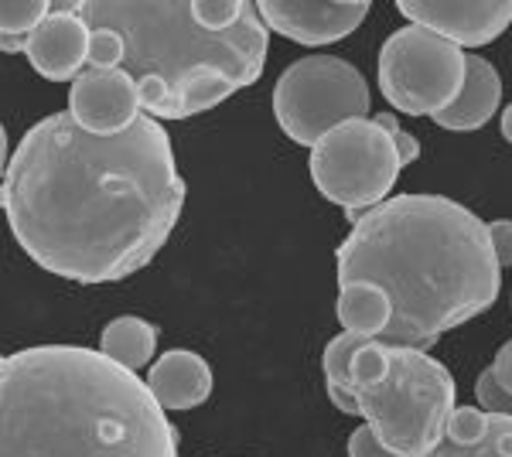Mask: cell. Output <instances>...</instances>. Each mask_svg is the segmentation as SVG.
<instances>
[{"label":"cell","mask_w":512,"mask_h":457,"mask_svg":"<svg viewBox=\"0 0 512 457\" xmlns=\"http://www.w3.org/2000/svg\"><path fill=\"white\" fill-rule=\"evenodd\" d=\"M396 11L458 48L489 45L512 24V0H400Z\"/></svg>","instance_id":"9"},{"label":"cell","mask_w":512,"mask_h":457,"mask_svg":"<svg viewBox=\"0 0 512 457\" xmlns=\"http://www.w3.org/2000/svg\"><path fill=\"white\" fill-rule=\"evenodd\" d=\"M69 113L96 137H117L137 123L140 93L123 69H86L69 89Z\"/></svg>","instance_id":"11"},{"label":"cell","mask_w":512,"mask_h":457,"mask_svg":"<svg viewBox=\"0 0 512 457\" xmlns=\"http://www.w3.org/2000/svg\"><path fill=\"white\" fill-rule=\"evenodd\" d=\"M502 137L512 144V106H506V113H502Z\"/></svg>","instance_id":"28"},{"label":"cell","mask_w":512,"mask_h":457,"mask_svg":"<svg viewBox=\"0 0 512 457\" xmlns=\"http://www.w3.org/2000/svg\"><path fill=\"white\" fill-rule=\"evenodd\" d=\"M489 236L499 267H512V219H495L489 226Z\"/></svg>","instance_id":"25"},{"label":"cell","mask_w":512,"mask_h":457,"mask_svg":"<svg viewBox=\"0 0 512 457\" xmlns=\"http://www.w3.org/2000/svg\"><path fill=\"white\" fill-rule=\"evenodd\" d=\"M123 58H127V45L117 31L99 28L93 31L89 41V69H123Z\"/></svg>","instance_id":"20"},{"label":"cell","mask_w":512,"mask_h":457,"mask_svg":"<svg viewBox=\"0 0 512 457\" xmlns=\"http://www.w3.org/2000/svg\"><path fill=\"white\" fill-rule=\"evenodd\" d=\"M492 372H495V382L512 396V342L499 348V355H495V362H492Z\"/></svg>","instance_id":"26"},{"label":"cell","mask_w":512,"mask_h":457,"mask_svg":"<svg viewBox=\"0 0 512 457\" xmlns=\"http://www.w3.org/2000/svg\"><path fill=\"white\" fill-rule=\"evenodd\" d=\"M311 181L345 212H366L386 202L403 161L393 137L376 120H349L311 147Z\"/></svg>","instance_id":"7"},{"label":"cell","mask_w":512,"mask_h":457,"mask_svg":"<svg viewBox=\"0 0 512 457\" xmlns=\"http://www.w3.org/2000/svg\"><path fill=\"white\" fill-rule=\"evenodd\" d=\"M338 284L366 280L390 297L383 345L431 348L489 311L502 290L489 226L444 195H396L369 209L335 249Z\"/></svg>","instance_id":"2"},{"label":"cell","mask_w":512,"mask_h":457,"mask_svg":"<svg viewBox=\"0 0 512 457\" xmlns=\"http://www.w3.org/2000/svg\"><path fill=\"white\" fill-rule=\"evenodd\" d=\"M89 41H93L89 24L72 11V4H59L48 14V21L28 38L24 55H28L31 69L41 79L76 82L89 65Z\"/></svg>","instance_id":"12"},{"label":"cell","mask_w":512,"mask_h":457,"mask_svg":"<svg viewBox=\"0 0 512 457\" xmlns=\"http://www.w3.org/2000/svg\"><path fill=\"white\" fill-rule=\"evenodd\" d=\"M362 342H369V338L352 335V331H342V335L328 342L325 359H321V365H325V386H338L352 393V359Z\"/></svg>","instance_id":"19"},{"label":"cell","mask_w":512,"mask_h":457,"mask_svg":"<svg viewBox=\"0 0 512 457\" xmlns=\"http://www.w3.org/2000/svg\"><path fill=\"white\" fill-rule=\"evenodd\" d=\"M263 24L297 45L321 48L349 38L369 14V0H260Z\"/></svg>","instance_id":"10"},{"label":"cell","mask_w":512,"mask_h":457,"mask_svg":"<svg viewBox=\"0 0 512 457\" xmlns=\"http://www.w3.org/2000/svg\"><path fill=\"white\" fill-rule=\"evenodd\" d=\"M55 7L48 0H4L0 7V45L4 52H24L28 38L48 21Z\"/></svg>","instance_id":"18"},{"label":"cell","mask_w":512,"mask_h":457,"mask_svg":"<svg viewBox=\"0 0 512 457\" xmlns=\"http://www.w3.org/2000/svg\"><path fill=\"white\" fill-rule=\"evenodd\" d=\"M72 11L89 31L110 28L127 45L123 72L137 82L140 110L154 120H188L253 86L267 65V24L256 4L233 28L198 14V0H82Z\"/></svg>","instance_id":"4"},{"label":"cell","mask_w":512,"mask_h":457,"mask_svg":"<svg viewBox=\"0 0 512 457\" xmlns=\"http://www.w3.org/2000/svg\"><path fill=\"white\" fill-rule=\"evenodd\" d=\"M359 417L393 457H424L444 437L454 410V379L434 355L390 345L386 376L352 389Z\"/></svg>","instance_id":"5"},{"label":"cell","mask_w":512,"mask_h":457,"mask_svg":"<svg viewBox=\"0 0 512 457\" xmlns=\"http://www.w3.org/2000/svg\"><path fill=\"white\" fill-rule=\"evenodd\" d=\"M99 352L123 365V369L140 372L158 352V328L144 318H134V314L117 318L106 324L103 335H99Z\"/></svg>","instance_id":"16"},{"label":"cell","mask_w":512,"mask_h":457,"mask_svg":"<svg viewBox=\"0 0 512 457\" xmlns=\"http://www.w3.org/2000/svg\"><path fill=\"white\" fill-rule=\"evenodd\" d=\"M212 365L198 352L175 348L164 352L147 372V386L164 410H195L212 396Z\"/></svg>","instance_id":"13"},{"label":"cell","mask_w":512,"mask_h":457,"mask_svg":"<svg viewBox=\"0 0 512 457\" xmlns=\"http://www.w3.org/2000/svg\"><path fill=\"white\" fill-rule=\"evenodd\" d=\"M376 123L386 130V134L393 137V144H396V154H400V161H403V168L407 164H414L417 157H420V144H417V137H410L407 130L396 123V116L393 113H376Z\"/></svg>","instance_id":"23"},{"label":"cell","mask_w":512,"mask_h":457,"mask_svg":"<svg viewBox=\"0 0 512 457\" xmlns=\"http://www.w3.org/2000/svg\"><path fill=\"white\" fill-rule=\"evenodd\" d=\"M0 400L4 457H178V434L151 386L99 348L4 355Z\"/></svg>","instance_id":"3"},{"label":"cell","mask_w":512,"mask_h":457,"mask_svg":"<svg viewBox=\"0 0 512 457\" xmlns=\"http://www.w3.org/2000/svg\"><path fill=\"white\" fill-rule=\"evenodd\" d=\"M349 457H393L390 451H386L383 444H379V437H376V430L369 427H359L355 434L349 437Z\"/></svg>","instance_id":"24"},{"label":"cell","mask_w":512,"mask_h":457,"mask_svg":"<svg viewBox=\"0 0 512 457\" xmlns=\"http://www.w3.org/2000/svg\"><path fill=\"white\" fill-rule=\"evenodd\" d=\"M369 82L352 62L338 55H308L284 69L274 86V116L287 137L315 147L335 127L366 120Z\"/></svg>","instance_id":"6"},{"label":"cell","mask_w":512,"mask_h":457,"mask_svg":"<svg viewBox=\"0 0 512 457\" xmlns=\"http://www.w3.org/2000/svg\"><path fill=\"white\" fill-rule=\"evenodd\" d=\"M499 103H502V79L495 72V65L482 55H468L465 89H461L458 103L434 116V123L444 130H454V134H472V130L485 127L492 120Z\"/></svg>","instance_id":"14"},{"label":"cell","mask_w":512,"mask_h":457,"mask_svg":"<svg viewBox=\"0 0 512 457\" xmlns=\"http://www.w3.org/2000/svg\"><path fill=\"white\" fill-rule=\"evenodd\" d=\"M485 420H489V413H485L482 406H454L451 417H448V427H444V437L461 440V444L478 440L485 430Z\"/></svg>","instance_id":"21"},{"label":"cell","mask_w":512,"mask_h":457,"mask_svg":"<svg viewBox=\"0 0 512 457\" xmlns=\"http://www.w3.org/2000/svg\"><path fill=\"white\" fill-rule=\"evenodd\" d=\"M393 318V304L376 284L355 280V284H338V321L342 331L362 338H379Z\"/></svg>","instance_id":"15"},{"label":"cell","mask_w":512,"mask_h":457,"mask_svg":"<svg viewBox=\"0 0 512 457\" xmlns=\"http://www.w3.org/2000/svg\"><path fill=\"white\" fill-rule=\"evenodd\" d=\"M468 55L417 24L393 31L379 48V93L407 116H434L458 103Z\"/></svg>","instance_id":"8"},{"label":"cell","mask_w":512,"mask_h":457,"mask_svg":"<svg viewBox=\"0 0 512 457\" xmlns=\"http://www.w3.org/2000/svg\"><path fill=\"white\" fill-rule=\"evenodd\" d=\"M188 185L161 120L96 137L52 113L4 164L0 202L18 246L76 284H117L144 270L175 232Z\"/></svg>","instance_id":"1"},{"label":"cell","mask_w":512,"mask_h":457,"mask_svg":"<svg viewBox=\"0 0 512 457\" xmlns=\"http://www.w3.org/2000/svg\"><path fill=\"white\" fill-rule=\"evenodd\" d=\"M424 457H512V417L489 413L478 440L461 444V440L441 437V444H437L434 451H427Z\"/></svg>","instance_id":"17"},{"label":"cell","mask_w":512,"mask_h":457,"mask_svg":"<svg viewBox=\"0 0 512 457\" xmlns=\"http://www.w3.org/2000/svg\"><path fill=\"white\" fill-rule=\"evenodd\" d=\"M475 400L485 413H499V417H512V396L495 382V372L485 369L475 379Z\"/></svg>","instance_id":"22"},{"label":"cell","mask_w":512,"mask_h":457,"mask_svg":"<svg viewBox=\"0 0 512 457\" xmlns=\"http://www.w3.org/2000/svg\"><path fill=\"white\" fill-rule=\"evenodd\" d=\"M328 389V400L338 413H349V417H359V403H355V396L349 389H338V386H325Z\"/></svg>","instance_id":"27"}]
</instances>
